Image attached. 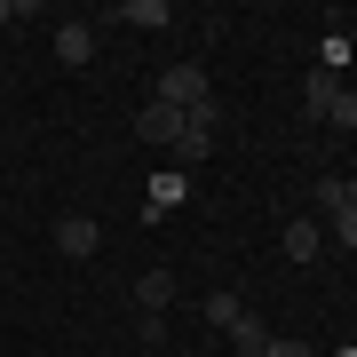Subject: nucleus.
<instances>
[{"mask_svg":"<svg viewBox=\"0 0 357 357\" xmlns=\"http://www.w3.org/2000/svg\"><path fill=\"white\" fill-rule=\"evenodd\" d=\"M215 128H222V103H215V96L183 112V135H175V175H183V167H199L206 151H215Z\"/></svg>","mask_w":357,"mask_h":357,"instance_id":"f257e3e1","label":"nucleus"},{"mask_svg":"<svg viewBox=\"0 0 357 357\" xmlns=\"http://www.w3.org/2000/svg\"><path fill=\"white\" fill-rule=\"evenodd\" d=\"M206 96H215V88H206V72H199V64H167L151 103H175V112H191V103H206Z\"/></svg>","mask_w":357,"mask_h":357,"instance_id":"f03ea898","label":"nucleus"},{"mask_svg":"<svg viewBox=\"0 0 357 357\" xmlns=\"http://www.w3.org/2000/svg\"><path fill=\"white\" fill-rule=\"evenodd\" d=\"M135 135H143V143H159V151H175L183 112H175V103H143V112H135Z\"/></svg>","mask_w":357,"mask_h":357,"instance_id":"7ed1b4c3","label":"nucleus"},{"mask_svg":"<svg viewBox=\"0 0 357 357\" xmlns=\"http://www.w3.org/2000/svg\"><path fill=\"white\" fill-rule=\"evenodd\" d=\"M56 246H64L72 262H88L96 246H103V230H96V215H56Z\"/></svg>","mask_w":357,"mask_h":357,"instance_id":"20e7f679","label":"nucleus"},{"mask_svg":"<svg viewBox=\"0 0 357 357\" xmlns=\"http://www.w3.org/2000/svg\"><path fill=\"white\" fill-rule=\"evenodd\" d=\"M167 302H175V270H143L135 278V310H159L167 318Z\"/></svg>","mask_w":357,"mask_h":357,"instance_id":"39448f33","label":"nucleus"},{"mask_svg":"<svg viewBox=\"0 0 357 357\" xmlns=\"http://www.w3.org/2000/svg\"><path fill=\"white\" fill-rule=\"evenodd\" d=\"M56 56L64 64H96V24H56Z\"/></svg>","mask_w":357,"mask_h":357,"instance_id":"423d86ee","label":"nucleus"},{"mask_svg":"<svg viewBox=\"0 0 357 357\" xmlns=\"http://www.w3.org/2000/svg\"><path fill=\"white\" fill-rule=\"evenodd\" d=\"M119 24H135V32H167V24H175V8H167V0H128V8H119Z\"/></svg>","mask_w":357,"mask_h":357,"instance_id":"0eeeda50","label":"nucleus"},{"mask_svg":"<svg viewBox=\"0 0 357 357\" xmlns=\"http://www.w3.org/2000/svg\"><path fill=\"white\" fill-rule=\"evenodd\" d=\"M183 191H191V183H183L175 167H167V175H151V206H143V222H159L167 206H183Z\"/></svg>","mask_w":357,"mask_h":357,"instance_id":"6e6552de","label":"nucleus"},{"mask_svg":"<svg viewBox=\"0 0 357 357\" xmlns=\"http://www.w3.org/2000/svg\"><path fill=\"white\" fill-rule=\"evenodd\" d=\"M286 262H318V222H310V215L286 222Z\"/></svg>","mask_w":357,"mask_h":357,"instance_id":"1a4fd4ad","label":"nucleus"},{"mask_svg":"<svg viewBox=\"0 0 357 357\" xmlns=\"http://www.w3.org/2000/svg\"><path fill=\"white\" fill-rule=\"evenodd\" d=\"M333 96H342V79H333V72H310V88H302V112H310V119H326V112H333Z\"/></svg>","mask_w":357,"mask_h":357,"instance_id":"9d476101","label":"nucleus"},{"mask_svg":"<svg viewBox=\"0 0 357 357\" xmlns=\"http://www.w3.org/2000/svg\"><path fill=\"white\" fill-rule=\"evenodd\" d=\"M318 206H326V215L357 206V175H318Z\"/></svg>","mask_w":357,"mask_h":357,"instance_id":"9b49d317","label":"nucleus"},{"mask_svg":"<svg viewBox=\"0 0 357 357\" xmlns=\"http://www.w3.org/2000/svg\"><path fill=\"white\" fill-rule=\"evenodd\" d=\"M238 310H246V302H238L230 286H222V294H206V326H215V333H230V326H238Z\"/></svg>","mask_w":357,"mask_h":357,"instance_id":"f8f14e48","label":"nucleus"},{"mask_svg":"<svg viewBox=\"0 0 357 357\" xmlns=\"http://www.w3.org/2000/svg\"><path fill=\"white\" fill-rule=\"evenodd\" d=\"M230 342H238L246 357H262V342H270V326L255 318V310H238V326H230Z\"/></svg>","mask_w":357,"mask_h":357,"instance_id":"ddd939ff","label":"nucleus"},{"mask_svg":"<svg viewBox=\"0 0 357 357\" xmlns=\"http://www.w3.org/2000/svg\"><path fill=\"white\" fill-rule=\"evenodd\" d=\"M326 119H333V128H357V88H342V96H333V112H326Z\"/></svg>","mask_w":357,"mask_h":357,"instance_id":"4468645a","label":"nucleus"},{"mask_svg":"<svg viewBox=\"0 0 357 357\" xmlns=\"http://www.w3.org/2000/svg\"><path fill=\"white\" fill-rule=\"evenodd\" d=\"M262 357H318V349H310V342H278V333H270V342H262Z\"/></svg>","mask_w":357,"mask_h":357,"instance_id":"2eb2a0df","label":"nucleus"},{"mask_svg":"<svg viewBox=\"0 0 357 357\" xmlns=\"http://www.w3.org/2000/svg\"><path fill=\"white\" fill-rule=\"evenodd\" d=\"M333 238H342V246H357V206H342V215H333Z\"/></svg>","mask_w":357,"mask_h":357,"instance_id":"dca6fc26","label":"nucleus"},{"mask_svg":"<svg viewBox=\"0 0 357 357\" xmlns=\"http://www.w3.org/2000/svg\"><path fill=\"white\" fill-rule=\"evenodd\" d=\"M333 357H357V342H342V349H333Z\"/></svg>","mask_w":357,"mask_h":357,"instance_id":"f3484780","label":"nucleus"},{"mask_svg":"<svg viewBox=\"0 0 357 357\" xmlns=\"http://www.w3.org/2000/svg\"><path fill=\"white\" fill-rule=\"evenodd\" d=\"M8 16H16V8H8V0H0V24H8Z\"/></svg>","mask_w":357,"mask_h":357,"instance_id":"a211bd4d","label":"nucleus"}]
</instances>
